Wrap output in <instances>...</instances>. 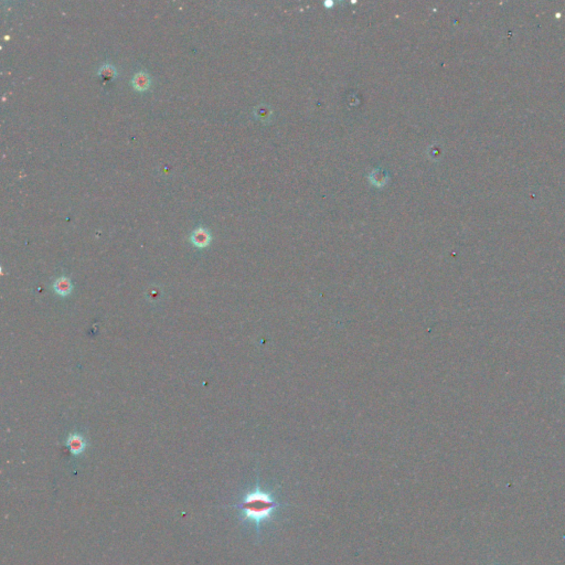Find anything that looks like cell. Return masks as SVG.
I'll use <instances>...</instances> for the list:
<instances>
[{"label": "cell", "instance_id": "1", "mask_svg": "<svg viewBox=\"0 0 565 565\" xmlns=\"http://www.w3.org/2000/svg\"><path fill=\"white\" fill-rule=\"evenodd\" d=\"M281 506L282 504L271 493L256 486L245 494L235 507L239 509L242 520L253 523L256 531L259 532L262 523L270 520Z\"/></svg>", "mask_w": 565, "mask_h": 565}, {"label": "cell", "instance_id": "2", "mask_svg": "<svg viewBox=\"0 0 565 565\" xmlns=\"http://www.w3.org/2000/svg\"><path fill=\"white\" fill-rule=\"evenodd\" d=\"M67 446L69 447V449H70V452L74 454V455H78V454L84 452V449L86 447V444H85V441L83 439L82 436H80V435H77V434H74V435H71V436L68 438Z\"/></svg>", "mask_w": 565, "mask_h": 565}, {"label": "cell", "instance_id": "3", "mask_svg": "<svg viewBox=\"0 0 565 565\" xmlns=\"http://www.w3.org/2000/svg\"><path fill=\"white\" fill-rule=\"evenodd\" d=\"M192 243L198 247H205L210 242V234L206 229L199 228L194 230V232L191 235Z\"/></svg>", "mask_w": 565, "mask_h": 565}, {"label": "cell", "instance_id": "4", "mask_svg": "<svg viewBox=\"0 0 565 565\" xmlns=\"http://www.w3.org/2000/svg\"><path fill=\"white\" fill-rule=\"evenodd\" d=\"M150 84V77L145 72H138L133 77V86L138 91L147 90Z\"/></svg>", "mask_w": 565, "mask_h": 565}, {"label": "cell", "instance_id": "5", "mask_svg": "<svg viewBox=\"0 0 565 565\" xmlns=\"http://www.w3.org/2000/svg\"><path fill=\"white\" fill-rule=\"evenodd\" d=\"M53 288L55 290V293L64 296L70 294V291L72 290V284L67 277H60V279L55 281Z\"/></svg>", "mask_w": 565, "mask_h": 565}, {"label": "cell", "instance_id": "6", "mask_svg": "<svg viewBox=\"0 0 565 565\" xmlns=\"http://www.w3.org/2000/svg\"><path fill=\"white\" fill-rule=\"evenodd\" d=\"M115 74H116V70L112 66H109V64H105V66L100 69V75L104 80H110V78L114 77Z\"/></svg>", "mask_w": 565, "mask_h": 565}]
</instances>
